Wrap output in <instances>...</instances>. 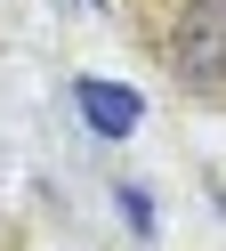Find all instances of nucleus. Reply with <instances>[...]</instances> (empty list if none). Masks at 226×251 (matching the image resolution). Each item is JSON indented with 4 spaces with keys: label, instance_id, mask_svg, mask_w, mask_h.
<instances>
[{
    "label": "nucleus",
    "instance_id": "obj_1",
    "mask_svg": "<svg viewBox=\"0 0 226 251\" xmlns=\"http://www.w3.org/2000/svg\"><path fill=\"white\" fill-rule=\"evenodd\" d=\"M161 57H170V73H178V81H194V89L226 81V0H186V8L170 17Z\"/></svg>",
    "mask_w": 226,
    "mask_h": 251
},
{
    "label": "nucleus",
    "instance_id": "obj_2",
    "mask_svg": "<svg viewBox=\"0 0 226 251\" xmlns=\"http://www.w3.org/2000/svg\"><path fill=\"white\" fill-rule=\"evenodd\" d=\"M73 105H81V122H89L97 138H129L137 130V89H121V81H97V73H81L73 81Z\"/></svg>",
    "mask_w": 226,
    "mask_h": 251
},
{
    "label": "nucleus",
    "instance_id": "obj_3",
    "mask_svg": "<svg viewBox=\"0 0 226 251\" xmlns=\"http://www.w3.org/2000/svg\"><path fill=\"white\" fill-rule=\"evenodd\" d=\"M121 219H129V227H137V235H154V202H145L137 186H121Z\"/></svg>",
    "mask_w": 226,
    "mask_h": 251
}]
</instances>
